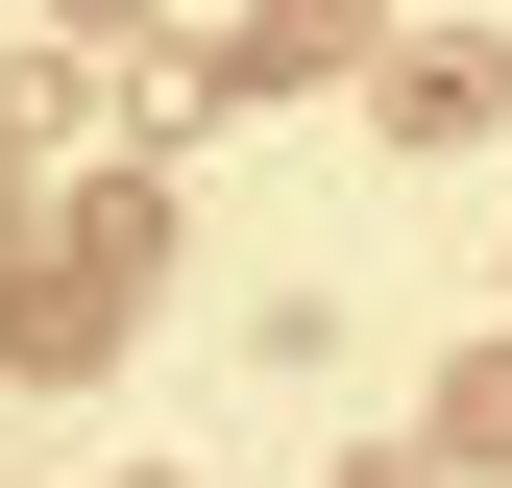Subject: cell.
<instances>
[{
    "label": "cell",
    "instance_id": "7a4b0ae2",
    "mask_svg": "<svg viewBox=\"0 0 512 488\" xmlns=\"http://www.w3.org/2000/svg\"><path fill=\"white\" fill-rule=\"evenodd\" d=\"M98 342H122V269H74V244H25V269H0V366L49 391V366H98Z\"/></svg>",
    "mask_w": 512,
    "mask_h": 488
},
{
    "label": "cell",
    "instance_id": "6da1fadb",
    "mask_svg": "<svg viewBox=\"0 0 512 488\" xmlns=\"http://www.w3.org/2000/svg\"><path fill=\"white\" fill-rule=\"evenodd\" d=\"M366 122H391L415 171H439V147H488V122H512V49H464V25H439V49H391V74H366Z\"/></svg>",
    "mask_w": 512,
    "mask_h": 488
},
{
    "label": "cell",
    "instance_id": "3957f363",
    "mask_svg": "<svg viewBox=\"0 0 512 488\" xmlns=\"http://www.w3.org/2000/svg\"><path fill=\"white\" fill-rule=\"evenodd\" d=\"M342 49H366V0H244V49H220V98H244V74H342Z\"/></svg>",
    "mask_w": 512,
    "mask_h": 488
},
{
    "label": "cell",
    "instance_id": "277c9868",
    "mask_svg": "<svg viewBox=\"0 0 512 488\" xmlns=\"http://www.w3.org/2000/svg\"><path fill=\"white\" fill-rule=\"evenodd\" d=\"M74 122H98V74H74V49H0V147H74Z\"/></svg>",
    "mask_w": 512,
    "mask_h": 488
}]
</instances>
